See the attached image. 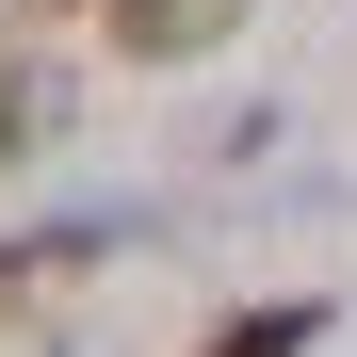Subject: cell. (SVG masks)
<instances>
[{"instance_id":"cell-2","label":"cell","mask_w":357,"mask_h":357,"mask_svg":"<svg viewBox=\"0 0 357 357\" xmlns=\"http://www.w3.org/2000/svg\"><path fill=\"white\" fill-rule=\"evenodd\" d=\"M260 0H98V33L130 49V66H195V49H227Z\"/></svg>"},{"instance_id":"cell-1","label":"cell","mask_w":357,"mask_h":357,"mask_svg":"<svg viewBox=\"0 0 357 357\" xmlns=\"http://www.w3.org/2000/svg\"><path fill=\"white\" fill-rule=\"evenodd\" d=\"M130 227H146V211H49V227H17V244H0V325H17V309H33L49 276H82V260H114Z\"/></svg>"},{"instance_id":"cell-3","label":"cell","mask_w":357,"mask_h":357,"mask_svg":"<svg viewBox=\"0 0 357 357\" xmlns=\"http://www.w3.org/2000/svg\"><path fill=\"white\" fill-rule=\"evenodd\" d=\"M309 341H325V292H260V309H227L195 357H309Z\"/></svg>"},{"instance_id":"cell-4","label":"cell","mask_w":357,"mask_h":357,"mask_svg":"<svg viewBox=\"0 0 357 357\" xmlns=\"http://www.w3.org/2000/svg\"><path fill=\"white\" fill-rule=\"evenodd\" d=\"M49 114H66V82H49L33 49H0V162H33V146H49Z\"/></svg>"}]
</instances>
